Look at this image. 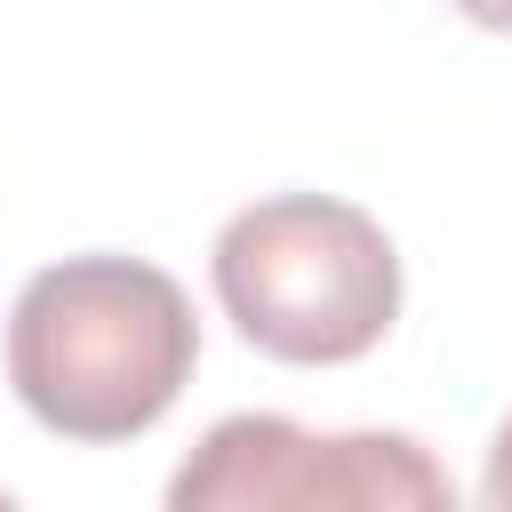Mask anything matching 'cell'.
<instances>
[{
    "label": "cell",
    "instance_id": "obj_1",
    "mask_svg": "<svg viewBox=\"0 0 512 512\" xmlns=\"http://www.w3.org/2000/svg\"><path fill=\"white\" fill-rule=\"evenodd\" d=\"M200 328L184 288L136 256H64L24 280L8 384L56 440H136L192 384Z\"/></svg>",
    "mask_w": 512,
    "mask_h": 512
},
{
    "label": "cell",
    "instance_id": "obj_2",
    "mask_svg": "<svg viewBox=\"0 0 512 512\" xmlns=\"http://www.w3.org/2000/svg\"><path fill=\"white\" fill-rule=\"evenodd\" d=\"M216 296L256 352L288 368H336L376 352L400 320V256L368 208L272 192L216 232Z\"/></svg>",
    "mask_w": 512,
    "mask_h": 512
},
{
    "label": "cell",
    "instance_id": "obj_3",
    "mask_svg": "<svg viewBox=\"0 0 512 512\" xmlns=\"http://www.w3.org/2000/svg\"><path fill=\"white\" fill-rule=\"evenodd\" d=\"M176 512H440L456 480L408 432H304L288 416H224L168 480Z\"/></svg>",
    "mask_w": 512,
    "mask_h": 512
},
{
    "label": "cell",
    "instance_id": "obj_4",
    "mask_svg": "<svg viewBox=\"0 0 512 512\" xmlns=\"http://www.w3.org/2000/svg\"><path fill=\"white\" fill-rule=\"evenodd\" d=\"M480 504H488V512H512V416H504V432H496V448H488V472H480Z\"/></svg>",
    "mask_w": 512,
    "mask_h": 512
},
{
    "label": "cell",
    "instance_id": "obj_5",
    "mask_svg": "<svg viewBox=\"0 0 512 512\" xmlns=\"http://www.w3.org/2000/svg\"><path fill=\"white\" fill-rule=\"evenodd\" d=\"M472 24H488V32H512V0H456Z\"/></svg>",
    "mask_w": 512,
    "mask_h": 512
}]
</instances>
